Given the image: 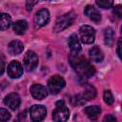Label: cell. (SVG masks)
<instances>
[{
	"instance_id": "1",
	"label": "cell",
	"mask_w": 122,
	"mask_h": 122,
	"mask_svg": "<svg viewBox=\"0 0 122 122\" xmlns=\"http://www.w3.org/2000/svg\"><path fill=\"white\" fill-rule=\"evenodd\" d=\"M70 63L73 70L80 77L89 78L95 73L94 68L86 60V58L78 53H71L70 55Z\"/></svg>"
},
{
	"instance_id": "2",
	"label": "cell",
	"mask_w": 122,
	"mask_h": 122,
	"mask_svg": "<svg viewBox=\"0 0 122 122\" xmlns=\"http://www.w3.org/2000/svg\"><path fill=\"white\" fill-rule=\"evenodd\" d=\"M74 19H75V13L73 11H70V12L58 17V19L56 20V22L53 26V30L55 32L62 31L63 30H65L66 28L71 26L72 24V22L74 21Z\"/></svg>"
},
{
	"instance_id": "3",
	"label": "cell",
	"mask_w": 122,
	"mask_h": 122,
	"mask_svg": "<svg viewBox=\"0 0 122 122\" xmlns=\"http://www.w3.org/2000/svg\"><path fill=\"white\" fill-rule=\"evenodd\" d=\"M70 111L64 105L63 101H58L56 103V109L52 112V119L55 122H66L69 119Z\"/></svg>"
},
{
	"instance_id": "4",
	"label": "cell",
	"mask_w": 122,
	"mask_h": 122,
	"mask_svg": "<svg viewBox=\"0 0 122 122\" xmlns=\"http://www.w3.org/2000/svg\"><path fill=\"white\" fill-rule=\"evenodd\" d=\"M79 34L81 41L85 44H92L94 41L95 30L92 26L84 25L79 29Z\"/></svg>"
},
{
	"instance_id": "5",
	"label": "cell",
	"mask_w": 122,
	"mask_h": 122,
	"mask_svg": "<svg viewBox=\"0 0 122 122\" xmlns=\"http://www.w3.org/2000/svg\"><path fill=\"white\" fill-rule=\"evenodd\" d=\"M48 87L49 91L52 94H56L65 87V80L59 75H53L50 78L48 82Z\"/></svg>"
},
{
	"instance_id": "6",
	"label": "cell",
	"mask_w": 122,
	"mask_h": 122,
	"mask_svg": "<svg viewBox=\"0 0 122 122\" xmlns=\"http://www.w3.org/2000/svg\"><path fill=\"white\" fill-rule=\"evenodd\" d=\"M46 113V108L42 105H33L32 107H30V114L32 122H41L45 118Z\"/></svg>"
},
{
	"instance_id": "7",
	"label": "cell",
	"mask_w": 122,
	"mask_h": 122,
	"mask_svg": "<svg viewBox=\"0 0 122 122\" xmlns=\"http://www.w3.org/2000/svg\"><path fill=\"white\" fill-rule=\"evenodd\" d=\"M23 62H24V67L25 69H27V71H33L38 64V56L36 55L35 52L29 51L25 54Z\"/></svg>"
},
{
	"instance_id": "8",
	"label": "cell",
	"mask_w": 122,
	"mask_h": 122,
	"mask_svg": "<svg viewBox=\"0 0 122 122\" xmlns=\"http://www.w3.org/2000/svg\"><path fill=\"white\" fill-rule=\"evenodd\" d=\"M49 20H50L49 10L46 9H42V10H38L34 16V25L38 29V28H41V27L45 26L46 24H48Z\"/></svg>"
},
{
	"instance_id": "9",
	"label": "cell",
	"mask_w": 122,
	"mask_h": 122,
	"mask_svg": "<svg viewBox=\"0 0 122 122\" xmlns=\"http://www.w3.org/2000/svg\"><path fill=\"white\" fill-rule=\"evenodd\" d=\"M8 74L11 78H18L23 74V68L18 61H11L8 66Z\"/></svg>"
},
{
	"instance_id": "10",
	"label": "cell",
	"mask_w": 122,
	"mask_h": 122,
	"mask_svg": "<svg viewBox=\"0 0 122 122\" xmlns=\"http://www.w3.org/2000/svg\"><path fill=\"white\" fill-rule=\"evenodd\" d=\"M30 93L35 99H38V100L44 99L48 95V92L46 88L40 84H33L30 87Z\"/></svg>"
},
{
	"instance_id": "11",
	"label": "cell",
	"mask_w": 122,
	"mask_h": 122,
	"mask_svg": "<svg viewBox=\"0 0 122 122\" xmlns=\"http://www.w3.org/2000/svg\"><path fill=\"white\" fill-rule=\"evenodd\" d=\"M4 103L11 110H16L19 105H20V97L17 93L15 92H11L9 93L5 99H4Z\"/></svg>"
},
{
	"instance_id": "12",
	"label": "cell",
	"mask_w": 122,
	"mask_h": 122,
	"mask_svg": "<svg viewBox=\"0 0 122 122\" xmlns=\"http://www.w3.org/2000/svg\"><path fill=\"white\" fill-rule=\"evenodd\" d=\"M68 45L71 51V53H78L81 51V45H80V41L77 37L76 34H71L69 37L68 40Z\"/></svg>"
},
{
	"instance_id": "13",
	"label": "cell",
	"mask_w": 122,
	"mask_h": 122,
	"mask_svg": "<svg viewBox=\"0 0 122 122\" xmlns=\"http://www.w3.org/2000/svg\"><path fill=\"white\" fill-rule=\"evenodd\" d=\"M85 13H86V15H87L91 20H92V21L95 22V23H98V22L101 20V15H100L99 11H98L94 7H92V6H91V5H88V6L86 7V9H85Z\"/></svg>"
},
{
	"instance_id": "14",
	"label": "cell",
	"mask_w": 122,
	"mask_h": 122,
	"mask_svg": "<svg viewBox=\"0 0 122 122\" xmlns=\"http://www.w3.org/2000/svg\"><path fill=\"white\" fill-rule=\"evenodd\" d=\"M9 51L10 54L12 55H16V54H19L23 51V49H24V46L23 44L18 41V40H14V41H11L10 44H9Z\"/></svg>"
},
{
	"instance_id": "15",
	"label": "cell",
	"mask_w": 122,
	"mask_h": 122,
	"mask_svg": "<svg viewBox=\"0 0 122 122\" xmlns=\"http://www.w3.org/2000/svg\"><path fill=\"white\" fill-rule=\"evenodd\" d=\"M89 53H90V57L91 59L93 61V62H96V63H99L103 60V53H102V51L98 48V47H92L90 51H89Z\"/></svg>"
},
{
	"instance_id": "16",
	"label": "cell",
	"mask_w": 122,
	"mask_h": 122,
	"mask_svg": "<svg viewBox=\"0 0 122 122\" xmlns=\"http://www.w3.org/2000/svg\"><path fill=\"white\" fill-rule=\"evenodd\" d=\"M85 112L92 120H95L101 112V109L98 106H89L85 109Z\"/></svg>"
},
{
	"instance_id": "17",
	"label": "cell",
	"mask_w": 122,
	"mask_h": 122,
	"mask_svg": "<svg viewBox=\"0 0 122 122\" xmlns=\"http://www.w3.org/2000/svg\"><path fill=\"white\" fill-rule=\"evenodd\" d=\"M27 28H28V23L25 20H18L13 24V30L17 34L25 33Z\"/></svg>"
},
{
	"instance_id": "18",
	"label": "cell",
	"mask_w": 122,
	"mask_h": 122,
	"mask_svg": "<svg viewBox=\"0 0 122 122\" xmlns=\"http://www.w3.org/2000/svg\"><path fill=\"white\" fill-rule=\"evenodd\" d=\"M11 23V18L8 13L0 12V30H7Z\"/></svg>"
},
{
	"instance_id": "19",
	"label": "cell",
	"mask_w": 122,
	"mask_h": 122,
	"mask_svg": "<svg viewBox=\"0 0 122 122\" xmlns=\"http://www.w3.org/2000/svg\"><path fill=\"white\" fill-rule=\"evenodd\" d=\"M113 38H114V31L112 28H107L104 30V42L107 46L111 47L112 46L113 43Z\"/></svg>"
},
{
	"instance_id": "20",
	"label": "cell",
	"mask_w": 122,
	"mask_h": 122,
	"mask_svg": "<svg viewBox=\"0 0 122 122\" xmlns=\"http://www.w3.org/2000/svg\"><path fill=\"white\" fill-rule=\"evenodd\" d=\"M95 95H96V90L94 89V87L91 85L86 86V89L82 94L84 100H92L95 97Z\"/></svg>"
},
{
	"instance_id": "21",
	"label": "cell",
	"mask_w": 122,
	"mask_h": 122,
	"mask_svg": "<svg viewBox=\"0 0 122 122\" xmlns=\"http://www.w3.org/2000/svg\"><path fill=\"white\" fill-rule=\"evenodd\" d=\"M10 118V113L6 110L0 108V122H7Z\"/></svg>"
},
{
	"instance_id": "22",
	"label": "cell",
	"mask_w": 122,
	"mask_h": 122,
	"mask_svg": "<svg viewBox=\"0 0 122 122\" xmlns=\"http://www.w3.org/2000/svg\"><path fill=\"white\" fill-rule=\"evenodd\" d=\"M104 101L108 104V105H112L114 101L113 95L111 92V91H105L104 92Z\"/></svg>"
},
{
	"instance_id": "23",
	"label": "cell",
	"mask_w": 122,
	"mask_h": 122,
	"mask_svg": "<svg viewBox=\"0 0 122 122\" xmlns=\"http://www.w3.org/2000/svg\"><path fill=\"white\" fill-rule=\"evenodd\" d=\"M96 4H97L100 8H103V9H110V8L113 5V2H112V1H110V0H98V1H96Z\"/></svg>"
},
{
	"instance_id": "24",
	"label": "cell",
	"mask_w": 122,
	"mask_h": 122,
	"mask_svg": "<svg viewBox=\"0 0 122 122\" xmlns=\"http://www.w3.org/2000/svg\"><path fill=\"white\" fill-rule=\"evenodd\" d=\"M113 13L117 16V17H121V15H122V8H121V6L120 5H117L116 7H114V10H113Z\"/></svg>"
},
{
	"instance_id": "25",
	"label": "cell",
	"mask_w": 122,
	"mask_h": 122,
	"mask_svg": "<svg viewBox=\"0 0 122 122\" xmlns=\"http://www.w3.org/2000/svg\"><path fill=\"white\" fill-rule=\"evenodd\" d=\"M4 70H5V58L0 53V75L4 72Z\"/></svg>"
},
{
	"instance_id": "26",
	"label": "cell",
	"mask_w": 122,
	"mask_h": 122,
	"mask_svg": "<svg viewBox=\"0 0 122 122\" xmlns=\"http://www.w3.org/2000/svg\"><path fill=\"white\" fill-rule=\"evenodd\" d=\"M103 122H117V120H116V118H115L113 115L108 114V115H106V116L104 117Z\"/></svg>"
},
{
	"instance_id": "27",
	"label": "cell",
	"mask_w": 122,
	"mask_h": 122,
	"mask_svg": "<svg viewBox=\"0 0 122 122\" xmlns=\"http://www.w3.org/2000/svg\"><path fill=\"white\" fill-rule=\"evenodd\" d=\"M37 3H38L37 1H27V2H26V8H27V10H31L32 7H33L35 4H37Z\"/></svg>"
},
{
	"instance_id": "28",
	"label": "cell",
	"mask_w": 122,
	"mask_h": 122,
	"mask_svg": "<svg viewBox=\"0 0 122 122\" xmlns=\"http://www.w3.org/2000/svg\"><path fill=\"white\" fill-rule=\"evenodd\" d=\"M120 48H121V39H119V40H118V43H117V54H118V56H119V57L121 56Z\"/></svg>"
}]
</instances>
